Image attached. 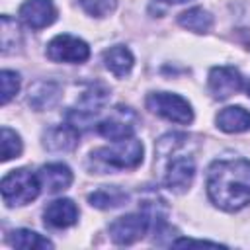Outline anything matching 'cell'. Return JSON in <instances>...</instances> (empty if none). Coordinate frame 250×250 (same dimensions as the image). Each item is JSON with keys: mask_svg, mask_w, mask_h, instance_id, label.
I'll return each instance as SVG.
<instances>
[{"mask_svg": "<svg viewBox=\"0 0 250 250\" xmlns=\"http://www.w3.org/2000/svg\"><path fill=\"white\" fill-rule=\"evenodd\" d=\"M178 23L193 33H207L213 27V18L203 8H189L178 16Z\"/></svg>", "mask_w": 250, "mask_h": 250, "instance_id": "15", "label": "cell"}, {"mask_svg": "<svg viewBox=\"0 0 250 250\" xmlns=\"http://www.w3.org/2000/svg\"><path fill=\"white\" fill-rule=\"evenodd\" d=\"M172 244H174V246H215V248L223 246V244H219V242H211V240H191V238H178V240H174Z\"/></svg>", "mask_w": 250, "mask_h": 250, "instance_id": "23", "label": "cell"}, {"mask_svg": "<svg viewBox=\"0 0 250 250\" xmlns=\"http://www.w3.org/2000/svg\"><path fill=\"white\" fill-rule=\"evenodd\" d=\"M39 189H41L39 174H33L27 168H18L8 172L0 184L2 199L8 207H18L33 201L39 195Z\"/></svg>", "mask_w": 250, "mask_h": 250, "instance_id": "3", "label": "cell"}, {"mask_svg": "<svg viewBox=\"0 0 250 250\" xmlns=\"http://www.w3.org/2000/svg\"><path fill=\"white\" fill-rule=\"evenodd\" d=\"M88 201L98 209H115L127 201V193L119 188H100L88 195Z\"/></svg>", "mask_w": 250, "mask_h": 250, "instance_id": "18", "label": "cell"}, {"mask_svg": "<svg viewBox=\"0 0 250 250\" xmlns=\"http://www.w3.org/2000/svg\"><path fill=\"white\" fill-rule=\"evenodd\" d=\"M195 176V162L191 156L186 154H176L168 160L166 172H164V184L168 186V189L182 193L186 191Z\"/></svg>", "mask_w": 250, "mask_h": 250, "instance_id": "8", "label": "cell"}, {"mask_svg": "<svg viewBox=\"0 0 250 250\" xmlns=\"http://www.w3.org/2000/svg\"><path fill=\"white\" fill-rule=\"evenodd\" d=\"M59 100V86L55 82H37L33 88H29V105L37 111L51 107Z\"/></svg>", "mask_w": 250, "mask_h": 250, "instance_id": "16", "label": "cell"}, {"mask_svg": "<svg viewBox=\"0 0 250 250\" xmlns=\"http://www.w3.org/2000/svg\"><path fill=\"white\" fill-rule=\"evenodd\" d=\"M39 180H41V186L47 191L57 193V191L66 189L72 184V172H70V168L66 164L53 162V164H47V166L41 168Z\"/></svg>", "mask_w": 250, "mask_h": 250, "instance_id": "12", "label": "cell"}, {"mask_svg": "<svg viewBox=\"0 0 250 250\" xmlns=\"http://www.w3.org/2000/svg\"><path fill=\"white\" fill-rule=\"evenodd\" d=\"M21 21L31 29H43L57 20V8L51 0H27L20 6Z\"/></svg>", "mask_w": 250, "mask_h": 250, "instance_id": "10", "label": "cell"}, {"mask_svg": "<svg viewBox=\"0 0 250 250\" xmlns=\"http://www.w3.org/2000/svg\"><path fill=\"white\" fill-rule=\"evenodd\" d=\"M150 229V217L141 211V213H131L115 219L109 225V236L115 244H133L141 240Z\"/></svg>", "mask_w": 250, "mask_h": 250, "instance_id": "5", "label": "cell"}, {"mask_svg": "<svg viewBox=\"0 0 250 250\" xmlns=\"http://www.w3.org/2000/svg\"><path fill=\"white\" fill-rule=\"evenodd\" d=\"M146 107L168 119V121H174V123H180V125H188L193 121V111H191V105L188 104V100H184L182 96L178 94H168V92H152L146 96Z\"/></svg>", "mask_w": 250, "mask_h": 250, "instance_id": "4", "label": "cell"}, {"mask_svg": "<svg viewBox=\"0 0 250 250\" xmlns=\"http://www.w3.org/2000/svg\"><path fill=\"white\" fill-rule=\"evenodd\" d=\"M47 57L55 62H84L90 57V47L86 41L62 33L47 43Z\"/></svg>", "mask_w": 250, "mask_h": 250, "instance_id": "6", "label": "cell"}, {"mask_svg": "<svg viewBox=\"0 0 250 250\" xmlns=\"http://www.w3.org/2000/svg\"><path fill=\"white\" fill-rule=\"evenodd\" d=\"M209 199L223 211H238L250 203V162L221 158L207 170Z\"/></svg>", "mask_w": 250, "mask_h": 250, "instance_id": "1", "label": "cell"}, {"mask_svg": "<svg viewBox=\"0 0 250 250\" xmlns=\"http://www.w3.org/2000/svg\"><path fill=\"white\" fill-rule=\"evenodd\" d=\"M242 76L234 66H215L209 72V90L217 100H227L240 92Z\"/></svg>", "mask_w": 250, "mask_h": 250, "instance_id": "9", "label": "cell"}, {"mask_svg": "<svg viewBox=\"0 0 250 250\" xmlns=\"http://www.w3.org/2000/svg\"><path fill=\"white\" fill-rule=\"evenodd\" d=\"M76 139H78V131L66 123L64 127H55L45 135V146L51 150H70L74 148Z\"/></svg>", "mask_w": 250, "mask_h": 250, "instance_id": "17", "label": "cell"}, {"mask_svg": "<svg viewBox=\"0 0 250 250\" xmlns=\"http://www.w3.org/2000/svg\"><path fill=\"white\" fill-rule=\"evenodd\" d=\"M246 90H248V96H250V82H248V88Z\"/></svg>", "mask_w": 250, "mask_h": 250, "instance_id": "25", "label": "cell"}, {"mask_svg": "<svg viewBox=\"0 0 250 250\" xmlns=\"http://www.w3.org/2000/svg\"><path fill=\"white\" fill-rule=\"evenodd\" d=\"M217 127L225 133H242L250 129V111L240 105H230L219 111Z\"/></svg>", "mask_w": 250, "mask_h": 250, "instance_id": "13", "label": "cell"}, {"mask_svg": "<svg viewBox=\"0 0 250 250\" xmlns=\"http://www.w3.org/2000/svg\"><path fill=\"white\" fill-rule=\"evenodd\" d=\"M137 127V115L131 107H123L117 105L109 117H105L104 121H100L98 131L102 137L109 139V141H125L131 139Z\"/></svg>", "mask_w": 250, "mask_h": 250, "instance_id": "7", "label": "cell"}, {"mask_svg": "<svg viewBox=\"0 0 250 250\" xmlns=\"http://www.w3.org/2000/svg\"><path fill=\"white\" fill-rule=\"evenodd\" d=\"M160 2H166V4H182V2H188V0H160Z\"/></svg>", "mask_w": 250, "mask_h": 250, "instance_id": "24", "label": "cell"}, {"mask_svg": "<svg viewBox=\"0 0 250 250\" xmlns=\"http://www.w3.org/2000/svg\"><path fill=\"white\" fill-rule=\"evenodd\" d=\"M0 84H2V104L6 105L20 90V74L14 70H2Z\"/></svg>", "mask_w": 250, "mask_h": 250, "instance_id": "21", "label": "cell"}, {"mask_svg": "<svg viewBox=\"0 0 250 250\" xmlns=\"http://www.w3.org/2000/svg\"><path fill=\"white\" fill-rule=\"evenodd\" d=\"M0 145H2V160L8 162L12 158H18L21 154V139L16 131H12L10 127H2L0 131Z\"/></svg>", "mask_w": 250, "mask_h": 250, "instance_id": "20", "label": "cell"}, {"mask_svg": "<svg viewBox=\"0 0 250 250\" xmlns=\"http://www.w3.org/2000/svg\"><path fill=\"white\" fill-rule=\"evenodd\" d=\"M80 6L84 8L86 14L96 16V18H104L107 14H111L115 10V0H78Z\"/></svg>", "mask_w": 250, "mask_h": 250, "instance_id": "22", "label": "cell"}, {"mask_svg": "<svg viewBox=\"0 0 250 250\" xmlns=\"http://www.w3.org/2000/svg\"><path fill=\"white\" fill-rule=\"evenodd\" d=\"M10 244L16 248H23V250H37V248H53V242L47 240L45 236L37 234L35 230L29 229H18L12 232L10 236Z\"/></svg>", "mask_w": 250, "mask_h": 250, "instance_id": "19", "label": "cell"}, {"mask_svg": "<svg viewBox=\"0 0 250 250\" xmlns=\"http://www.w3.org/2000/svg\"><path fill=\"white\" fill-rule=\"evenodd\" d=\"M92 162L102 170H129L143 162V145L137 139L117 141L115 146H102L92 152Z\"/></svg>", "mask_w": 250, "mask_h": 250, "instance_id": "2", "label": "cell"}, {"mask_svg": "<svg viewBox=\"0 0 250 250\" xmlns=\"http://www.w3.org/2000/svg\"><path fill=\"white\" fill-rule=\"evenodd\" d=\"M104 62H105V66H107V70L111 74H115L117 78H123V76H127L131 72L135 59H133V55H131V51L127 47L115 45V47H109L104 53Z\"/></svg>", "mask_w": 250, "mask_h": 250, "instance_id": "14", "label": "cell"}, {"mask_svg": "<svg viewBox=\"0 0 250 250\" xmlns=\"http://www.w3.org/2000/svg\"><path fill=\"white\" fill-rule=\"evenodd\" d=\"M45 225L51 229H66L72 227L78 219V209L70 199H55L47 205L45 213Z\"/></svg>", "mask_w": 250, "mask_h": 250, "instance_id": "11", "label": "cell"}]
</instances>
